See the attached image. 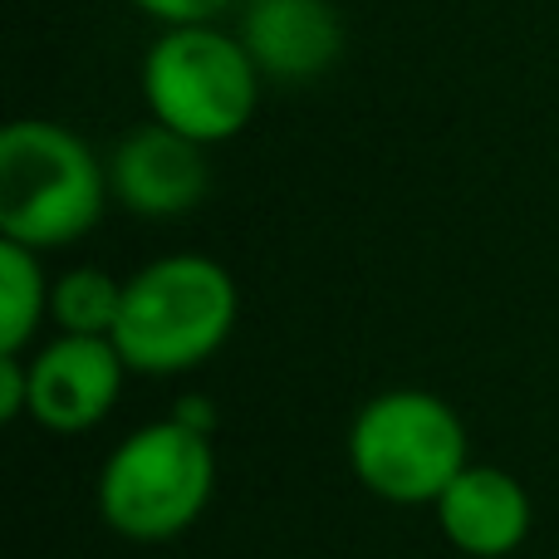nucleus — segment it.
Wrapping results in <instances>:
<instances>
[{"label":"nucleus","mask_w":559,"mask_h":559,"mask_svg":"<svg viewBox=\"0 0 559 559\" xmlns=\"http://www.w3.org/2000/svg\"><path fill=\"white\" fill-rule=\"evenodd\" d=\"M118 309H123V285L98 265H79V271L59 275L55 289H49V314L64 334L114 338Z\"/></svg>","instance_id":"9b49d317"},{"label":"nucleus","mask_w":559,"mask_h":559,"mask_svg":"<svg viewBox=\"0 0 559 559\" xmlns=\"http://www.w3.org/2000/svg\"><path fill=\"white\" fill-rule=\"evenodd\" d=\"M49 280L39 251L20 241H0V354H20L49 309Z\"/></svg>","instance_id":"9d476101"},{"label":"nucleus","mask_w":559,"mask_h":559,"mask_svg":"<svg viewBox=\"0 0 559 559\" xmlns=\"http://www.w3.org/2000/svg\"><path fill=\"white\" fill-rule=\"evenodd\" d=\"M123 368L128 364L114 338L59 334L29 364V413L49 432H84L118 403Z\"/></svg>","instance_id":"0eeeda50"},{"label":"nucleus","mask_w":559,"mask_h":559,"mask_svg":"<svg viewBox=\"0 0 559 559\" xmlns=\"http://www.w3.org/2000/svg\"><path fill=\"white\" fill-rule=\"evenodd\" d=\"M348 456L358 481L383 501H442L447 486L466 472V427L442 397L397 388L358 413Z\"/></svg>","instance_id":"39448f33"},{"label":"nucleus","mask_w":559,"mask_h":559,"mask_svg":"<svg viewBox=\"0 0 559 559\" xmlns=\"http://www.w3.org/2000/svg\"><path fill=\"white\" fill-rule=\"evenodd\" d=\"M236 35L271 84H314L344 55L334 0H246Z\"/></svg>","instance_id":"6e6552de"},{"label":"nucleus","mask_w":559,"mask_h":559,"mask_svg":"<svg viewBox=\"0 0 559 559\" xmlns=\"http://www.w3.org/2000/svg\"><path fill=\"white\" fill-rule=\"evenodd\" d=\"M133 5L163 29H182V25H222V15H231L246 0H133Z\"/></svg>","instance_id":"f8f14e48"},{"label":"nucleus","mask_w":559,"mask_h":559,"mask_svg":"<svg viewBox=\"0 0 559 559\" xmlns=\"http://www.w3.org/2000/svg\"><path fill=\"white\" fill-rule=\"evenodd\" d=\"M108 163L55 118H15L0 133V236L29 251H64L98 226Z\"/></svg>","instance_id":"f257e3e1"},{"label":"nucleus","mask_w":559,"mask_h":559,"mask_svg":"<svg viewBox=\"0 0 559 559\" xmlns=\"http://www.w3.org/2000/svg\"><path fill=\"white\" fill-rule=\"evenodd\" d=\"M216 481L206 432L182 417L133 432L104 466L98 506L118 535L167 540L202 515Z\"/></svg>","instance_id":"20e7f679"},{"label":"nucleus","mask_w":559,"mask_h":559,"mask_svg":"<svg viewBox=\"0 0 559 559\" xmlns=\"http://www.w3.org/2000/svg\"><path fill=\"white\" fill-rule=\"evenodd\" d=\"M108 187L123 212L147 216V222L187 216L202 206L206 187H212L206 147L147 118L108 153Z\"/></svg>","instance_id":"423d86ee"},{"label":"nucleus","mask_w":559,"mask_h":559,"mask_svg":"<svg viewBox=\"0 0 559 559\" xmlns=\"http://www.w3.org/2000/svg\"><path fill=\"white\" fill-rule=\"evenodd\" d=\"M442 531L452 535V545H462L466 555H511L531 531V501H525L521 481L496 466H466L437 501Z\"/></svg>","instance_id":"1a4fd4ad"},{"label":"nucleus","mask_w":559,"mask_h":559,"mask_svg":"<svg viewBox=\"0 0 559 559\" xmlns=\"http://www.w3.org/2000/svg\"><path fill=\"white\" fill-rule=\"evenodd\" d=\"M236 280L212 255H163L123 280L114 344L133 373H187L236 329Z\"/></svg>","instance_id":"f03ea898"},{"label":"nucleus","mask_w":559,"mask_h":559,"mask_svg":"<svg viewBox=\"0 0 559 559\" xmlns=\"http://www.w3.org/2000/svg\"><path fill=\"white\" fill-rule=\"evenodd\" d=\"M29 413V368L20 354H0V417Z\"/></svg>","instance_id":"ddd939ff"},{"label":"nucleus","mask_w":559,"mask_h":559,"mask_svg":"<svg viewBox=\"0 0 559 559\" xmlns=\"http://www.w3.org/2000/svg\"><path fill=\"white\" fill-rule=\"evenodd\" d=\"M147 118L202 147L231 143L261 108V69L236 29L182 25L163 29L143 55Z\"/></svg>","instance_id":"7ed1b4c3"}]
</instances>
